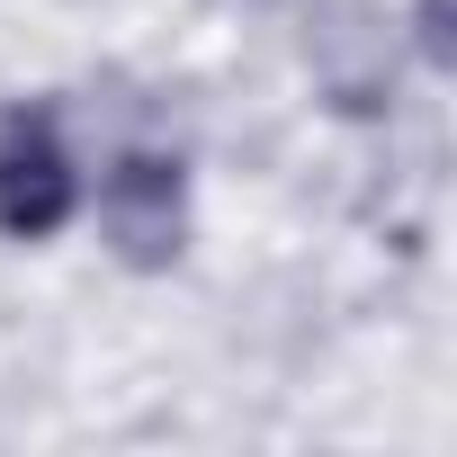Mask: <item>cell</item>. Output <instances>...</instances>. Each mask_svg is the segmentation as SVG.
Segmentation results:
<instances>
[{"instance_id": "7a4b0ae2", "label": "cell", "mask_w": 457, "mask_h": 457, "mask_svg": "<svg viewBox=\"0 0 457 457\" xmlns=\"http://www.w3.org/2000/svg\"><path fill=\"white\" fill-rule=\"evenodd\" d=\"M99 224L126 270H170L188 234V170L170 153H117L99 179Z\"/></svg>"}, {"instance_id": "3957f363", "label": "cell", "mask_w": 457, "mask_h": 457, "mask_svg": "<svg viewBox=\"0 0 457 457\" xmlns=\"http://www.w3.org/2000/svg\"><path fill=\"white\" fill-rule=\"evenodd\" d=\"M305 63L341 117H377L395 99V46H386V19L368 0H323L305 19Z\"/></svg>"}, {"instance_id": "277c9868", "label": "cell", "mask_w": 457, "mask_h": 457, "mask_svg": "<svg viewBox=\"0 0 457 457\" xmlns=\"http://www.w3.org/2000/svg\"><path fill=\"white\" fill-rule=\"evenodd\" d=\"M412 46H421L430 72L457 63V0H421V10H412Z\"/></svg>"}, {"instance_id": "6da1fadb", "label": "cell", "mask_w": 457, "mask_h": 457, "mask_svg": "<svg viewBox=\"0 0 457 457\" xmlns=\"http://www.w3.org/2000/svg\"><path fill=\"white\" fill-rule=\"evenodd\" d=\"M81 206V170L63 153V126L46 99H19L0 117V234L10 243H46L63 234Z\"/></svg>"}]
</instances>
